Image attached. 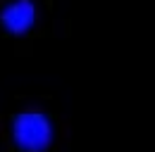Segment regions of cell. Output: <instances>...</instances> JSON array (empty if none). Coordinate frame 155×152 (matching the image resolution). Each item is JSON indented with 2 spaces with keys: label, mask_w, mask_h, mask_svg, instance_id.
<instances>
[{
  "label": "cell",
  "mask_w": 155,
  "mask_h": 152,
  "mask_svg": "<svg viewBox=\"0 0 155 152\" xmlns=\"http://www.w3.org/2000/svg\"><path fill=\"white\" fill-rule=\"evenodd\" d=\"M0 131L12 152H55L64 143L69 124L53 102L31 95L10 105Z\"/></svg>",
  "instance_id": "obj_1"
},
{
  "label": "cell",
  "mask_w": 155,
  "mask_h": 152,
  "mask_svg": "<svg viewBox=\"0 0 155 152\" xmlns=\"http://www.w3.org/2000/svg\"><path fill=\"white\" fill-rule=\"evenodd\" d=\"M48 19L45 0H0V31L15 43H29Z\"/></svg>",
  "instance_id": "obj_2"
}]
</instances>
